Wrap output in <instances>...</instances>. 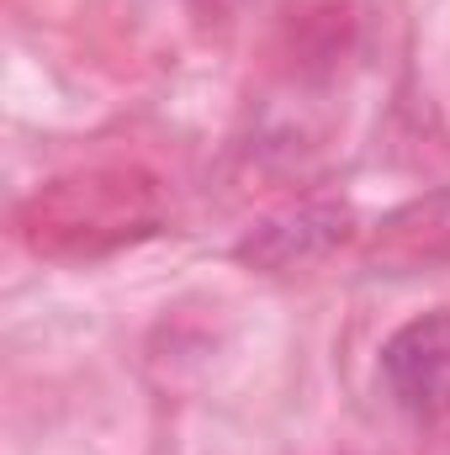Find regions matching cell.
Returning a JSON list of instances; mask_svg holds the SVG:
<instances>
[{"mask_svg":"<svg viewBox=\"0 0 450 455\" xmlns=\"http://www.w3.org/2000/svg\"><path fill=\"white\" fill-rule=\"evenodd\" d=\"M32 212L27 218V238L37 249H53L59 233H80L85 228V243L96 233L107 238H127L138 223H154V207H149V191L133 186L127 175H91V180H59L48 191L32 196Z\"/></svg>","mask_w":450,"mask_h":455,"instance_id":"cell-1","label":"cell"},{"mask_svg":"<svg viewBox=\"0 0 450 455\" xmlns=\"http://www.w3.org/2000/svg\"><path fill=\"white\" fill-rule=\"evenodd\" d=\"M382 381H387V397L414 419L450 413V307L419 313L387 334Z\"/></svg>","mask_w":450,"mask_h":455,"instance_id":"cell-2","label":"cell"},{"mask_svg":"<svg viewBox=\"0 0 450 455\" xmlns=\"http://www.w3.org/2000/svg\"><path fill=\"white\" fill-rule=\"evenodd\" d=\"M350 207L339 202H308V207H292L270 223H260L244 243H238V259L254 265V270H292V265H308L318 254H329L334 243L350 238Z\"/></svg>","mask_w":450,"mask_h":455,"instance_id":"cell-3","label":"cell"}]
</instances>
